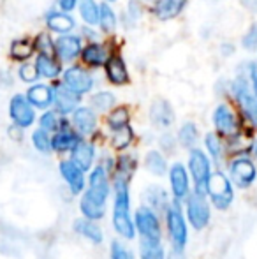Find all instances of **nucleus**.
<instances>
[{
  "label": "nucleus",
  "mask_w": 257,
  "mask_h": 259,
  "mask_svg": "<svg viewBox=\"0 0 257 259\" xmlns=\"http://www.w3.org/2000/svg\"><path fill=\"white\" fill-rule=\"evenodd\" d=\"M144 167L155 177H164L168 173V160L159 150H150L144 157Z\"/></svg>",
  "instance_id": "obj_34"
},
{
  "label": "nucleus",
  "mask_w": 257,
  "mask_h": 259,
  "mask_svg": "<svg viewBox=\"0 0 257 259\" xmlns=\"http://www.w3.org/2000/svg\"><path fill=\"white\" fill-rule=\"evenodd\" d=\"M60 175H62L65 184L69 185L72 194H81L85 191V185H86L85 171L78 164L72 162L71 159L60 162Z\"/></svg>",
  "instance_id": "obj_20"
},
{
  "label": "nucleus",
  "mask_w": 257,
  "mask_h": 259,
  "mask_svg": "<svg viewBox=\"0 0 257 259\" xmlns=\"http://www.w3.org/2000/svg\"><path fill=\"white\" fill-rule=\"evenodd\" d=\"M204 148H206V154L210 155L212 162L215 164H220L224 159V141H222V136L219 133H208L204 136Z\"/></svg>",
  "instance_id": "obj_33"
},
{
  "label": "nucleus",
  "mask_w": 257,
  "mask_h": 259,
  "mask_svg": "<svg viewBox=\"0 0 257 259\" xmlns=\"http://www.w3.org/2000/svg\"><path fill=\"white\" fill-rule=\"evenodd\" d=\"M18 76H20L21 81L27 83V85H32V83H35L39 78H41L35 62H30V60L21 62L20 67H18Z\"/></svg>",
  "instance_id": "obj_44"
},
{
  "label": "nucleus",
  "mask_w": 257,
  "mask_h": 259,
  "mask_svg": "<svg viewBox=\"0 0 257 259\" xmlns=\"http://www.w3.org/2000/svg\"><path fill=\"white\" fill-rule=\"evenodd\" d=\"M115 103H117V97H115V94H111L110 90H100V92L93 94V96L90 97V106H92L97 113H110L111 109L115 108Z\"/></svg>",
  "instance_id": "obj_38"
},
{
  "label": "nucleus",
  "mask_w": 257,
  "mask_h": 259,
  "mask_svg": "<svg viewBox=\"0 0 257 259\" xmlns=\"http://www.w3.org/2000/svg\"><path fill=\"white\" fill-rule=\"evenodd\" d=\"M143 13H144V9H143V2H141V0H129L122 23L124 25L127 23V27H134V25L143 18Z\"/></svg>",
  "instance_id": "obj_42"
},
{
  "label": "nucleus",
  "mask_w": 257,
  "mask_h": 259,
  "mask_svg": "<svg viewBox=\"0 0 257 259\" xmlns=\"http://www.w3.org/2000/svg\"><path fill=\"white\" fill-rule=\"evenodd\" d=\"M166 224H168L169 240L175 249H185L189 242V228H187L185 215L182 211L180 201H173L166 210Z\"/></svg>",
  "instance_id": "obj_6"
},
{
  "label": "nucleus",
  "mask_w": 257,
  "mask_h": 259,
  "mask_svg": "<svg viewBox=\"0 0 257 259\" xmlns=\"http://www.w3.org/2000/svg\"><path fill=\"white\" fill-rule=\"evenodd\" d=\"M83 136H79V133L74 129V127L65 125L60 131L53 133L52 136V147L53 152H59V154H65V152H71L72 148L78 145V141L81 140Z\"/></svg>",
  "instance_id": "obj_25"
},
{
  "label": "nucleus",
  "mask_w": 257,
  "mask_h": 259,
  "mask_svg": "<svg viewBox=\"0 0 257 259\" xmlns=\"http://www.w3.org/2000/svg\"><path fill=\"white\" fill-rule=\"evenodd\" d=\"M106 199L99 198L93 192L86 191L85 194L81 196V201H79V210H81L83 217L92 219V221H99V219L104 217L106 213Z\"/></svg>",
  "instance_id": "obj_24"
},
{
  "label": "nucleus",
  "mask_w": 257,
  "mask_h": 259,
  "mask_svg": "<svg viewBox=\"0 0 257 259\" xmlns=\"http://www.w3.org/2000/svg\"><path fill=\"white\" fill-rule=\"evenodd\" d=\"M81 94L74 92L64 81L53 85V106L62 115H71L78 106H81Z\"/></svg>",
  "instance_id": "obj_13"
},
{
  "label": "nucleus",
  "mask_w": 257,
  "mask_h": 259,
  "mask_svg": "<svg viewBox=\"0 0 257 259\" xmlns=\"http://www.w3.org/2000/svg\"><path fill=\"white\" fill-rule=\"evenodd\" d=\"M247 76H248V83H250L252 90H254V94L257 96V62H248Z\"/></svg>",
  "instance_id": "obj_47"
},
{
  "label": "nucleus",
  "mask_w": 257,
  "mask_h": 259,
  "mask_svg": "<svg viewBox=\"0 0 257 259\" xmlns=\"http://www.w3.org/2000/svg\"><path fill=\"white\" fill-rule=\"evenodd\" d=\"M176 141H178V140H176ZM176 141H175V138H173L171 134H164V136L161 138V145H162L164 148L168 147L169 150H173V148H175V143H176Z\"/></svg>",
  "instance_id": "obj_49"
},
{
  "label": "nucleus",
  "mask_w": 257,
  "mask_h": 259,
  "mask_svg": "<svg viewBox=\"0 0 257 259\" xmlns=\"http://www.w3.org/2000/svg\"><path fill=\"white\" fill-rule=\"evenodd\" d=\"M78 11L83 23L88 25V27H99L100 4L97 0H79Z\"/></svg>",
  "instance_id": "obj_31"
},
{
  "label": "nucleus",
  "mask_w": 257,
  "mask_h": 259,
  "mask_svg": "<svg viewBox=\"0 0 257 259\" xmlns=\"http://www.w3.org/2000/svg\"><path fill=\"white\" fill-rule=\"evenodd\" d=\"M62 81L67 87H71L74 92L81 94H90L95 87V76L90 72V69L83 67V65H69V67L64 69L62 72Z\"/></svg>",
  "instance_id": "obj_10"
},
{
  "label": "nucleus",
  "mask_w": 257,
  "mask_h": 259,
  "mask_svg": "<svg viewBox=\"0 0 257 259\" xmlns=\"http://www.w3.org/2000/svg\"><path fill=\"white\" fill-rule=\"evenodd\" d=\"M44 25L52 34L62 35V34H71L76 28V20L71 13L62 9H52L46 13L44 16Z\"/></svg>",
  "instance_id": "obj_17"
},
{
  "label": "nucleus",
  "mask_w": 257,
  "mask_h": 259,
  "mask_svg": "<svg viewBox=\"0 0 257 259\" xmlns=\"http://www.w3.org/2000/svg\"><path fill=\"white\" fill-rule=\"evenodd\" d=\"M88 191L93 192L95 196H99V198L106 199V201H108V198H110V192H111L110 175H108V169L102 164H97L95 167L90 169Z\"/></svg>",
  "instance_id": "obj_23"
},
{
  "label": "nucleus",
  "mask_w": 257,
  "mask_h": 259,
  "mask_svg": "<svg viewBox=\"0 0 257 259\" xmlns=\"http://www.w3.org/2000/svg\"><path fill=\"white\" fill-rule=\"evenodd\" d=\"M35 53L42 55H55V39L52 37V32H39L34 39Z\"/></svg>",
  "instance_id": "obj_43"
},
{
  "label": "nucleus",
  "mask_w": 257,
  "mask_h": 259,
  "mask_svg": "<svg viewBox=\"0 0 257 259\" xmlns=\"http://www.w3.org/2000/svg\"><path fill=\"white\" fill-rule=\"evenodd\" d=\"M110 256H111V259H136L132 254V250H130L129 247H125L122 242H118V240L111 242Z\"/></svg>",
  "instance_id": "obj_46"
},
{
  "label": "nucleus",
  "mask_w": 257,
  "mask_h": 259,
  "mask_svg": "<svg viewBox=\"0 0 257 259\" xmlns=\"http://www.w3.org/2000/svg\"><path fill=\"white\" fill-rule=\"evenodd\" d=\"M212 122L213 127H215V133H219L222 138L234 140V138L240 136V122H238L236 113L229 104H217L212 113Z\"/></svg>",
  "instance_id": "obj_8"
},
{
  "label": "nucleus",
  "mask_w": 257,
  "mask_h": 259,
  "mask_svg": "<svg viewBox=\"0 0 257 259\" xmlns=\"http://www.w3.org/2000/svg\"><path fill=\"white\" fill-rule=\"evenodd\" d=\"M241 48L247 52H255L257 50V23H252L248 30H245L241 37Z\"/></svg>",
  "instance_id": "obj_45"
},
{
  "label": "nucleus",
  "mask_w": 257,
  "mask_h": 259,
  "mask_svg": "<svg viewBox=\"0 0 257 259\" xmlns=\"http://www.w3.org/2000/svg\"><path fill=\"white\" fill-rule=\"evenodd\" d=\"M240 4L248 11H257V0H240Z\"/></svg>",
  "instance_id": "obj_51"
},
{
  "label": "nucleus",
  "mask_w": 257,
  "mask_h": 259,
  "mask_svg": "<svg viewBox=\"0 0 257 259\" xmlns=\"http://www.w3.org/2000/svg\"><path fill=\"white\" fill-rule=\"evenodd\" d=\"M74 231L78 233L79 236L83 238L90 240L92 243H102L104 235H102V229L92 221V219H78L74 222Z\"/></svg>",
  "instance_id": "obj_29"
},
{
  "label": "nucleus",
  "mask_w": 257,
  "mask_h": 259,
  "mask_svg": "<svg viewBox=\"0 0 257 259\" xmlns=\"http://www.w3.org/2000/svg\"><path fill=\"white\" fill-rule=\"evenodd\" d=\"M141 259H166V250L162 240H148L141 238L139 242Z\"/></svg>",
  "instance_id": "obj_35"
},
{
  "label": "nucleus",
  "mask_w": 257,
  "mask_h": 259,
  "mask_svg": "<svg viewBox=\"0 0 257 259\" xmlns=\"http://www.w3.org/2000/svg\"><path fill=\"white\" fill-rule=\"evenodd\" d=\"M71 160L74 164H78L85 173L92 169L93 160H95V147H93V143H90L85 138H81L78 141V145L71 150Z\"/></svg>",
  "instance_id": "obj_26"
},
{
  "label": "nucleus",
  "mask_w": 257,
  "mask_h": 259,
  "mask_svg": "<svg viewBox=\"0 0 257 259\" xmlns=\"http://www.w3.org/2000/svg\"><path fill=\"white\" fill-rule=\"evenodd\" d=\"M134 224L136 231L139 233L141 238L148 240H162L161 221H159L157 211L151 206H139L134 213Z\"/></svg>",
  "instance_id": "obj_9"
},
{
  "label": "nucleus",
  "mask_w": 257,
  "mask_h": 259,
  "mask_svg": "<svg viewBox=\"0 0 257 259\" xmlns=\"http://www.w3.org/2000/svg\"><path fill=\"white\" fill-rule=\"evenodd\" d=\"M141 2H143V4H153L155 0H141Z\"/></svg>",
  "instance_id": "obj_53"
},
{
  "label": "nucleus",
  "mask_w": 257,
  "mask_h": 259,
  "mask_svg": "<svg viewBox=\"0 0 257 259\" xmlns=\"http://www.w3.org/2000/svg\"><path fill=\"white\" fill-rule=\"evenodd\" d=\"M189 6V0H155L151 4V14L159 21L176 20Z\"/></svg>",
  "instance_id": "obj_19"
},
{
  "label": "nucleus",
  "mask_w": 257,
  "mask_h": 259,
  "mask_svg": "<svg viewBox=\"0 0 257 259\" xmlns=\"http://www.w3.org/2000/svg\"><path fill=\"white\" fill-rule=\"evenodd\" d=\"M113 53L110 48L106 46V42H100L97 39L93 41H88L81 50V60L86 67H92V69H99V67H104L110 58V55Z\"/></svg>",
  "instance_id": "obj_16"
},
{
  "label": "nucleus",
  "mask_w": 257,
  "mask_h": 259,
  "mask_svg": "<svg viewBox=\"0 0 257 259\" xmlns=\"http://www.w3.org/2000/svg\"><path fill=\"white\" fill-rule=\"evenodd\" d=\"M185 211L187 221L195 231H202L210 224L212 219V208H210L208 196L204 192H190L185 199Z\"/></svg>",
  "instance_id": "obj_5"
},
{
  "label": "nucleus",
  "mask_w": 257,
  "mask_h": 259,
  "mask_svg": "<svg viewBox=\"0 0 257 259\" xmlns=\"http://www.w3.org/2000/svg\"><path fill=\"white\" fill-rule=\"evenodd\" d=\"M115 199H113V228L122 238L132 240L136 236V224L130 215V194L129 180L115 177Z\"/></svg>",
  "instance_id": "obj_1"
},
{
  "label": "nucleus",
  "mask_w": 257,
  "mask_h": 259,
  "mask_svg": "<svg viewBox=\"0 0 257 259\" xmlns=\"http://www.w3.org/2000/svg\"><path fill=\"white\" fill-rule=\"evenodd\" d=\"M57 7L62 11H67V13H72L74 9H78V2L79 0H55Z\"/></svg>",
  "instance_id": "obj_48"
},
{
  "label": "nucleus",
  "mask_w": 257,
  "mask_h": 259,
  "mask_svg": "<svg viewBox=\"0 0 257 259\" xmlns=\"http://www.w3.org/2000/svg\"><path fill=\"white\" fill-rule=\"evenodd\" d=\"M134 140V131L132 127L129 125H124L120 127V129L117 131H111V147L115 148V150H125V148L130 147V143H132Z\"/></svg>",
  "instance_id": "obj_39"
},
{
  "label": "nucleus",
  "mask_w": 257,
  "mask_h": 259,
  "mask_svg": "<svg viewBox=\"0 0 257 259\" xmlns=\"http://www.w3.org/2000/svg\"><path fill=\"white\" fill-rule=\"evenodd\" d=\"M227 177L238 189H248L257 180V166L247 155L234 157L227 167Z\"/></svg>",
  "instance_id": "obj_7"
},
{
  "label": "nucleus",
  "mask_w": 257,
  "mask_h": 259,
  "mask_svg": "<svg viewBox=\"0 0 257 259\" xmlns=\"http://www.w3.org/2000/svg\"><path fill=\"white\" fill-rule=\"evenodd\" d=\"M178 143L180 147L187 148V150H190V148H194L195 145H197L199 141V129L197 125H195L194 122H185L182 123V127L178 129Z\"/></svg>",
  "instance_id": "obj_36"
},
{
  "label": "nucleus",
  "mask_w": 257,
  "mask_h": 259,
  "mask_svg": "<svg viewBox=\"0 0 257 259\" xmlns=\"http://www.w3.org/2000/svg\"><path fill=\"white\" fill-rule=\"evenodd\" d=\"M72 127L79 133V136H92L97 129V111L92 106H78L71 113Z\"/></svg>",
  "instance_id": "obj_15"
},
{
  "label": "nucleus",
  "mask_w": 257,
  "mask_h": 259,
  "mask_svg": "<svg viewBox=\"0 0 257 259\" xmlns=\"http://www.w3.org/2000/svg\"><path fill=\"white\" fill-rule=\"evenodd\" d=\"M9 116L13 120V125H18L20 129L34 125L37 120L35 116V108L32 106L30 101L27 99L25 94H14L9 101Z\"/></svg>",
  "instance_id": "obj_11"
},
{
  "label": "nucleus",
  "mask_w": 257,
  "mask_h": 259,
  "mask_svg": "<svg viewBox=\"0 0 257 259\" xmlns=\"http://www.w3.org/2000/svg\"><path fill=\"white\" fill-rule=\"evenodd\" d=\"M250 152H252V155L257 159V138L254 140V143H252V147H250Z\"/></svg>",
  "instance_id": "obj_52"
},
{
  "label": "nucleus",
  "mask_w": 257,
  "mask_h": 259,
  "mask_svg": "<svg viewBox=\"0 0 257 259\" xmlns=\"http://www.w3.org/2000/svg\"><path fill=\"white\" fill-rule=\"evenodd\" d=\"M175 109L169 101L155 99L150 106V122L159 129H169L175 123Z\"/></svg>",
  "instance_id": "obj_21"
},
{
  "label": "nucleus",
  "mask_w": 257,
  "mask_h": 259,
  "mask_svg": "<svg viewBox=\"0 0 257 259\" xmlns=\"http://www.w3.org/2000/svg\"><path fill=\"white\" fill-rule=\"evenodd\" d=\"M247 67H248V62H247ZM229 94L236 101L243 118L252 127H257V96L254 94V90H252L250 83H248L247 69H245V72L238 71L236 78L229 85Z\"/></svg>",
  "instance_id": "obj_2"
},
{
  "label": "nucleus",
  "mask_w": 257,
  "mask_h": 259,
  "mask_svg": "<svg viewBox=\"0 0 257 259\" xmlns=\"http://www.w3.org/2000/svg\"><path fill=\"white\" fill-rule=\"evenodd\" d=\"M32 145H34L35 150L41 152V154H49V152H53L52 136H49L48 131H44L42 127H39V129H35L34 133H32Z\"/></svg>",
  "instance_id": "obj_41"
},
{
  "label": "nucleus",
  "mask_w": 257,
  "mask_h": 259,
  "mask_svg": "<svg viewBox=\"0 0 257 259\" xmlns=\"http://www.w3.org/2000/svg\"><path fill=\"white\" fill-rule=\"evenodd\" d=\"M206 196L217 210H227L234 201V189L231 178L222 171L212 173L206 185Z\"/></svg>",
  "instance_id": "obj_3"
},
{
  "label": "nucleus",
  "mask_w": 257,
  "mask_h": 259,
  "mask_svg": "<svg viewBox=\"0 0 257 259\" xmlns=\"http://www.w3.org/2000/svg\"><path fill=\"white\" fill-rule=\"evenodd\" d=\"M104 74H106V79L113 87H124V85H127L130 79L127 64H125V60L122 58V55H118V53L110 55L106 65H104Z\"/></svg>",
  "instance_id": "obj_18"
},
{
  "label": "nucleus",
  "mask_w": 257,
  "mask_h": 259,
  "mask_svg": "<svg viewBox=\"0 0 257 259\" xmlns=\"http://www.w3.org/2000/svg\"><path fill=\"white\" fill-rule=\"evenodd\" d=\"M168 259H187V257H185L183 249H175V247H173V249L169 250V254H168Z\"/></svg>",
  "instance_id": "obj_50"
},
{
  "label": "nucleus",
  "mask_w": 257,
  "mask_h": 259,
  "mask_svg": "<svg viewBox=\"0 0 257 259\" xmlns=\"http://www.w3.org/2000/svg\"><path fill=\"white\" fill-rule=\"evenodd\" d=\"M35 53V45L32 39L28 37H20V39H14L9 46V57L11 60L14 62H27L32 58V55Z\"/></svg>",
  "instance_id": "obj_28"
},
{
  "label": "nucleus",
  "mask_w": 257,
  "mask_h": 259,
  "mask_svg": "<svg viewBox=\"0 0 257 259\" xmlns=\"http://www.w3.org/2000/svg\"><path fill=\"white\" fill-rule=\"evenodd\" d=\"M129 122H130V111L125 106H115L108 113V127H110V131H117L124 125H129Z\"/></svg>",
  "instance_id": "obj_40"
},
{
  "label": "nucleus",
  "mask_w": 257,
  "mask_h": 259,
  "mask_svg": "<svg viewBox=\"0 0 257 259\" xmlns=\"http://www.w3.org/2000/svg\"><path fill=\"white\" fill-rule=\"evenodd\" d=\"M187 169L190 173V178L194 182V191L204 192L206 194V185L212 177V159L204 150L194 147L189 150V162H187Z\"/></svg>",
  "instance_id": "obj_4"
},
{
  "label": "nucleus",
  "mask_w": 257,
  "mask_h": 259,
  "mask_svg": "<svg viewBox=\"0 0 257 259\" xmlns=\"http://www.w3.org/2000/svg\"><path fill=\"white\" fill-rule=\"evenodd\" d=\"M118 14L113 9L110 2H100V14H99V28L102 34H115V30L118 28Z\"/></svg>",
  "instance_id": "obj_30"
},
{
  "label": "nucleus",
  "mask_w": 257,
  "mask_h": 259,
  "mask_svg": "<svg viewBox=\"0 0 257 259\" xmlns=\"http://www.w3.org/2000/svg\"><path fill=\"white\" fill-rule=\"evenodd\" d=\"M83 50V37L74 32L71 34H62L55 39V57L62 64H71L76 58L81 57Z\"/></svg>",
  "instance_id": "obj_12"
},
{
  "label": "nucleus",
  "mask_w": 257,
  "mask_h": 259,
  "mask_svg": "<svg viewBox=\"0 0 257 259\" xmlns=\"http://www.w3.org/2000/svg\"><path fill=\"white\" fill-rule=\"evenodd\" d=\"M25 96H27V99L30 101L35 109H42L44 111V109L53 106V85L35 81L28 87Z\"/></svg>",
  "instance_id": "obj_22"
},
{
  "label": "nucleus",
  "mask_w": 257,
  "mask_h": 259,
  "mask_svg": "<svg viewBox=\"0 0 257 259\" xmlns=\"http://www.w3.org/2000/svg\"><path fill=\"white\" fill-rule=\"evenodd\" d=\"M37 122H39V127H42V129L48 131V133H57V131H60L62 127L67 125L65 115L57 111V109H49V108L44 109V113L39 116Z\"/></svg>",
  "instance_id": "obj_32"
},
{
  "label": "nucleus",
  "mask_w": 257,
  "mask_h": 259,
  "mask_svg": "<svg viewBox=\"0 0 257 259\" xmlns=\"http://www.w3.org/2000/svg\"><path fill=\"white\" fill-rule=\"evenodd\" d=\"M173 198L176 201H185L190 194V173L182 162H175L168 171Z\"/></svg>",
  "instance_id": "obj_14"
},
{
  "label": "nucleus",
  "mask_w": 257,
  "mask_h": 259,
  "mask_svg": "<svg viewBox=\"0 0 257 259\" xmlns=\"http://www.w3.org/2000/svg\"><path fill=\"white\" fill-rule=\"evenodd\" d=\"M146 199H148V206H151L155 211L159 210L166 211L168 206L171 205L168 199V192L162 187H159V185H151V187L146 189Z\"/></svg>",
  "instance_id": "obj_37"
},
{
  "label": "nucleus",
  "mask_w": 257,
  "mask_h": 259,
  "mask_svg": "<svg viewBox=\"0 0 257 259\" xmlns=\"http://www.w3.org/2000/svg\"><path fill=\"white\" fill-rule=\"evenodd\" d=\"M102 2H110V4H113V2H117V0H102Z\"/></svg>",
  "instance_id": "obj_54"
},
{
  "label": "nucleus",
  "mask_w": 257,
  "mask_h": 259,
  "mask_svg": "<svg viewBox=\"0 0 257 259\" xmlns=\"http://www.w3.org/2000/svg\"><path fill=\"white\" fill-rule=\"evenodd\" d=\"M35 65H37L39 76L44 79H57L62 76V62L55 57V55H42L37 53L35 57Z\"/></svg>",
  "instance_id": "obj_27"
}]
</instances>
